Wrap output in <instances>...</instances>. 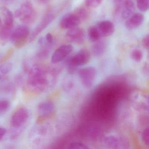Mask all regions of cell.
I'll return each mask as SVG.
<instances>
[{
	"instance_id": "cell-1",
	"label": "cell",
	"mask_w": 149,
	"mask_h": 149,
	"mask_svg": "<svg viewBox=\"0 0 149 149\" xmlns=\"http://www.w3.org/2000/svg\"><path fill=\"white\" fill-rule=\"evenodd\" d=\"M49 77L47 70L43 66L34 65L29 71L28 85L33 91H43L49 84Z\"/></svg>"
},
{
	"instance_id": "cell-2",
	"label": "cell",
	"mask_w": 149,
	"mask_h": 149,
	"mask_svg": "<svg viewBox=\"0 0 149 149\" xmlns=\"http://www.w3.org/2000/svg\"><path fill=\"white\" fill-rule=\"evenodd\" d=\"M30 32L29 27L26 25L18 26L14 30L11 40L16 48H21L26 45Z\"/></svg>"
},
{
	"instance_id": "cell-3",
	"label": "cell",
	"mask_w": 149,
	"mask_h": 149,
	"mask_svg": "<svg viewBox=\"0 0 149 149\" xmlns=\"http://www.w3.org/2000/svg\"><path fill=\"white\" fill-rule=\"evenodd\" d=\"M19 19L24 24H29L34 22L36 18V13L31 2L26 1L21 6Z\"/></svg>"
},
{
	"instance_id": "cell-4",
	"label": "cell",
	"mask_w": 149,
	"mask_h": 149,
	"mask_svg": "<svg viewBox=\"0 0 149 149\" xmlns=\"http://www.w3.org/2000/svg\"><path fill=\"white\" fill-rule=\"evenodd\" d=\"M78 75L83 85L87 88L92 87L97 77V70L93 67H87L78 71Z\"/></svg>"
},
{
	"instance_id": "cell-5",
	"label": "cell",
	"mask_w": 149,
	"mask_h": 149,
	"mask_svg": "<svg viewBox=\"0 0 149 149\" xmlns=\"http://www.w3.org/2000/svg\"><path fill=\"white\" fill-rule=\"evenodd\" d=\"M90 58V54L88 50L81 49L70 58L68 62V67L77 69L79 66L88 63Z\"/></svg>"
},
{
	"instance_id": "cell-6",
	"label": "cell",
	"mask_w": 149,
	"mask_h": 149,
	"mask_svg": "<svg viewBox=\"0 0 149 149\" xmlns=\"http://www.w3.org/2000/svg\"><path fill=\"white\" fill-rule=\"evenodd\" d=\"M28 118V110L25 107H19L14 111L12 116L11 125L14 128H20L27 121Z\"/></svg>"
},
{
	"instance_id": "cell-7",
	"label": "cell",
	"mask_w": 149,
	"mask_h": 149,
	"mask_svg": "<svg viewBox=\"0 0 149 149\" xmlns=\"http://www.w3.org/2000/svg\"><path fill=\"white\" fill-rule=\"evenodd\" d=\"M73 47L70 44H65L57 48L53 53L51 57V62L56 64L62 61L72 52Z\"/></svg>"
},
{
	"instance_id": "cell-8",
	"label": "cell",
	"mask_w": 149,
	"mask_h": 149,
	"mask_svg": "<svg viewBox=\"0 0 149 149\" xmlns=\"http://www.w3.org/2000/svg\"><path fill=\"white\" fill-rule=\"evenodd\" d=\"M66 39L68 41L73 43H82L85 39V31L77 27L69 29L66 34Z\"/></svg>"
},
{
	"instance_id": "cell-9",
	"label": "cell",
	"mask_w": 149,
	"mask_h": 149,
	"mask_svg": "<svg viewBox=\"0 0 149 149\" xmlns=\"http://www.w3.org/2000/svg\"><path fill=\"white\" fill-rule=\"evenodd\" d=\"M81 21L75 13H69L62 17L60 26L64 29H70L78 26Z\"/></svg>"
},
{
	"instance_id": "cell-10",
	"label": "cell",
	"mask_w": 149,
	"mask_h": 149,
	"mask_svg": "<svg viewBox=\"0 0 149 149\" xmlns=\"http://www.w3.org/2000/svg\"><path fill=\"white\" fill-rule=\"evenodd\" d=\"M54 19V15L52 13H49L45 15L40 23L35 28L33 33L30 36L29 42H32L52 22Z\"/></svg>"
},
{
	"instance_id": "cell-11",
	"label": "cell",
	"mask_w": 149,
	"mask_h": 149,
	"mask_svg": "<svg viewBox=\"0 0 149 149\" xmlns=\"http://www.w3.org/2000/svg\"><path fill=\"white\" fill-rule=\"evenodd\" d=\"M95 26L101 38L111 36L115 31L114 24L110 21H102L97 23Z\"/></svg>"
},
{
	"instance_id": "cell-12",
	"label": "cell",
	"mask_w": 149,
	"mask_h": 149,
	"mask_svg": "<svg viewBox=\"0 0 149 149\" xmlns=\"http://www.w3.org/2000/svg\"><path fill=\"white\" fill-rule=\"evenodd\" d=\"M54 110V104L50 102H43L40 103L37 107L38 114L40 115L37 122H40L42 119L50 116Z\"/></svg>"
},
{
	"instance_id": "cell-13",
	"label": "cell",
	"mask_w": 149,
	"mask_h": 149,
	"mask_svg": "<svg viewBox=\"0 0 149 149\" xmlns=\"http://www.w3.org/2000/svg\"><path fill=\"white\" fill-rule=\"evenodd\" d=\"M144 17L140 13L133 14L127 19L125 23V27L128 30H132L136 29L143 22Z\"/></svg>"
},
{
	"instance_id": "cell-14",
	"label": "cell",
	"mask_w": 149,
	"mask_h": 149,
	"mask_svg": "<svg viewBox=\"0 0 149 149\" xmlns=\"http://www.w3.org/2000/svg\"><path fill=\"white\" fill-rule=\"evenodd\" d=\"M121 5V14L123 19H127L134 13L135 5L133 0H123Z\"/></svg>"
},
{
	"instance_id": "cell-15",
	"label": "cell",
	"mask_w": 149,
	"mask_h": 149,
	"mask_svg": "<svg viewBox=\"0 0 149 149\" xmlns=\"http://www.w3.org/2000/svg\"><path fill=\"white\" fill-rule=\"evenodd\" d=\"M124 143L123 141H121L118 138L113 136L109 135L104 138V145L105 147L108 149H116L118 146H121Z\"/></svg>"
},
{
	"instance_id": "cell-16",
	"label": "cell",
	"mask_w": 149,
	"mask_h": 149,
	"mask_svg": "<svg viewBox=\"0 0 149 149\" xmlns=\"http://www.w3.org/2000/svg\"><path fill=\"white\" fill-rule=\"evenodd\" d=\"M13 26H4L0 29V44L4 45L12 39Z\"/></svg>"
},
{
	"instance_id": "cell-17",
	"label": "cell",
	"mask_w": 149,
	"mask_h": 149,
	"mask_svg": "<svg viewBox=\"0 0 149 149\" xmlns=\"http://www.w3.org/2000/svg\"><path fill=\"white\" fill-rule=\"evenodd\" d=\"M106 47L107 45L105 41L100 40H99L94 42L91 48V51L95 56H100L104 54Z\"/></svg>"
},
{
	"instance_id": "cell-18",
	"label": "cell",
	"mask_w": 149,
	"mask_h": 149,
	"mask_svg": "<svg viewBox=\"0 0 149 149\" xmlns=\"http://www.w3.org/2000/svg\"><path fill=\"white\" fill-rule=\"evenodd\" d=\"M1 14L5 26H13L14 22V15L13 13L8 8L4 7L1 9Z\"/></svg>"
},
{
	"instance_id": "cell-19",
	"label": "cell",
	"mask_w": 149,
	"mask_h": 149,
	"mask_svg": "<svg viewBox=\"0 0 149 149\" xmlns=\"http://www.w3.org/2000/svg\"><path fill=\"white\" fill-rule=\"evenodd\" d=\"M88 37L89 40L93 42L100 40L101 37L95 26H92L88 29Z\"/></svg>"
},
{
	"instance_id": "cell-20",
	"label": "cell",
	"mask_w": 149,
	"mask_h": 149,
	"mask_svg": "<svg viewBox=\"0 0 149 149\" xmlns=\"http://www.w3.org/2000/svg\"><path fill=\"white\" fill-rule=\"evenodd\" d=\"M13 67V64L9 63L0 65V80L12 70Z\"/></svg>"
},
{
	"instance_id": "cell-21",
	"label": "cell",
	"mask_w": 149,
	"mask_h": 149,
	"mask_svg": "<svg viewBox=\"0 0 149 149\" xmlns=\"http://www.w3.org/2000/svg\"><path fill=\"white\" fill-rule=\"evenodd\" d=\"M75 13L77 15L81 20V22L86 20L88 17L89 13L85 7H81L77 9Z\"/></svg>"
},
{
	"instance_id": "cell-22",
	"label": "cell",
	"mask_w": 149,
	"mask_h": 149,
	"mask_svg": "<svg viewBox=\"0 0 149 149\" xmlns=\"http://www.w3.org/2000/svg\"><path fill=\"white\" fill-rule=\"evenodd\" d=\"M136 5L140 11L146 12L149 9V0H136Z\"/></svg>"
},
{
	"instance_id": "cell-23",
	"label": "cell",
	"mask_w": 149,
	"mask_h": 149,
	"mask_svg": "<svg viewBox=\"0 0 149 149\" xmlns=\"http://www.w3.org/2000/svg\"><path fill=\"white\" fill-rule=\"evenodd\" d=\"M143 54L142 51L139 49H135L131 53V57L135 61L139 62L142 60Z\"/></svg>"
},
{
	"instance_id": "cell-24",
	"label": "cell",
	"mask_w": 149,
	"mask_h": 149,
	"mask_svg": "<svg viewBox=\"0 0 149 149\" xmlns=\"http://www.w3.org/2000/svg\"><path fill=\"white\" fill-rule=\"evenodd\" d=\"M103 0H85V4L87 7L95 8L99 6Z\"/></svg>"
},
{
	"instance_id": "cell-25",
	"label": "cell",
	"mask_w": 149,
	"mask_h": 149,
	"mask_svg": "<svg viewBox=\"0 0 149 149\" xmlns=\"http://www.w3.org/2000/svg\"><path fill=\"white\" fill-rule=\"evenodd\" d=\"M10 105V102L8 100H1L0 101V115L5 113L9 109Z\"/></svg>"
},
{
	"instance_id": "cell-26",
	"label": "cell",
	"mask_w": 149,
	"mask_h": 149,
	"mask_svg": "<svg viewBox=\"0 0 149 149\" xmlns=\"http://www.w3.org/2000/svg\"><path fill=\"white\" fill-rule=\"evenodd\" d=\"M141 139L143 143L146 146L149 145V129L146 128L142 132Z\"/></svg>"
},
{
	"instance_id": "cell-27",
	"label": "cell",
	"mask_w": 149,
	"mask_h": 149,
	"mask_svg": "<svg viewBox=\"0 0 149 149\" xmlns=\"http://www.w3.org/2000/svg\"><path fill=\"white\" fill-rule=\"evenodd\" d=\"M70 148L74 149H87L88 147L83 143L81 142H73L70 145Z\"/></svg>"
},
{
	"instance_id": "cell-28",
	"label": "cell",
	"mask_w": 149,
	"mask_h": 149,
	"mask_svg": "<svg viewBox=\"0 0 149 149\" xmlns=\"http://www.w3.org/2000/svg\"><path fill=\"white\" fill-rule=\"evenodd\" d=\"M142 44L144 47L148 49L149 47V34L146 35L143 38L142 40Z\"/></svg>"
},
{
	"instance_id": "cell-29",
	"label": "cell",
	"mask_w": 149,
	"mask_h": 149,
	"mask_svg": "<svg viewBox=\"0 0 149 149\" xmlns=\"http://www.w3.org/2000/svg\"><path fill=\"white\" fill-rule=\"evenodd\" d=\"M13 49H9V50L7 52L6 55L4 56L3 59L1 60V62H5V61H6L8 59H9V58L11 57L12 54H13Z\"/></svg>"
},
{
	"instance_id": "cell-30",
	"label": "cell",
	"mask_w": 149,
	"mask_h": 149,
	"mask_svg": "<svg viewBox=\"0 0 149 149\" xmlns=\"http://www.w3.org/2000/svg\"><path fill=\"white\" fill-rule=\"evenodd\" d=\"M46 40L48 43H51L53 42V37L52 34L50 33L47 34L46 36Z\"/></svg>"
},
{
	"instance_id": "cell-31",
	"label": "cell",
	"mask_w": 149,
	"mask_h": 149,
	"mask_svg": "<svg viewBox=\"0 0 149 149\" xmlns=\"http://www.w3.org/2000/svg\"><path fill=\"white\" fill-rule=\"evenodd\" d=\"M6 133V130L2 127H0V140H1Z\"/></svg>"
},
{
	"instance_id": "cell-32",
	"label": "cell",
	"mask_w": 149,
	"mask_h": 149,
	"mask_svg": "<svg viewBox=\"0 0 149 149\" xmlns=\"http://www.w3.org/2000/svg\"><path fill=\"white\" fill-rule=\"evenodd\" d=\"M116 4H117L118 6H120V5L122 4L123 0H113Z\"/></svg>"
},
{
	"instance_id": "cell-33",
	"label": "cell",
	"mask_w": 149,
	"mask_h": 149,
	"mask_svg": "<svg viewBox=\"0 0 149 149\" xmlns=\"http://www.w3.org/2000/svg\"><path fill=\"white\" fill-rule=\"evenodd\" d=\"M1 18L0 17V26H1Z\"/></svg>"
}]
</instances>
